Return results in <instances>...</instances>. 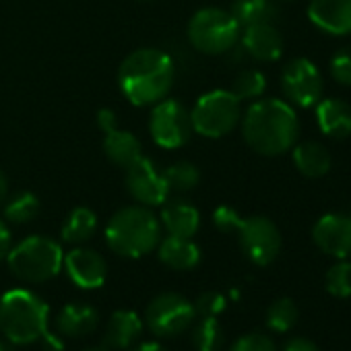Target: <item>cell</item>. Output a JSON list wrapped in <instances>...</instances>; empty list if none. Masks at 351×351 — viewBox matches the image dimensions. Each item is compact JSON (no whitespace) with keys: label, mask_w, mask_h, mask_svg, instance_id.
Returning a JSON list of instances; mask_svg holds the SVG:
<instances>
[{"label":"cell","mask_w":351,"mask_h":351,"mask_svg":"<svg viewBox=\"0 0 351 351\" xmlns=\"http://www.w3.org/2000/svg\"><path fill=\"white\" fill-rule=\"evenodd\" d=\"M242 134L246 145L265 157L283 155L300 134V122L291 104L283 99H258L242 116Z\"/></svg>","instance_id":"cell-1"},{"label":"cell","mask_w":351,"mask_h":351,"mask_svg":"<svg viewBox=\"0 0 351 351\" xmlns=\"http://www.w3.org/2000/svg\"><path fill=\"white\" fill-rule=\"evenodd\" d=\"M176 79L173 60L157 48H138L130 52L118 71L122 95L138 108L155 106L165 99Z\"/></svg>","instance_id":"cell-2"},{"label":"cell","mask_w":351,"mask_h":351,"mask_svg":"<svg viewBox=\"0 0 351 351\" xmlns=\"http://www.w3.org/2000/svg\"><path fill=\"white\" fill-rule=\"evenodd\" d=\"M161 240L159 217L149 207L132 205L114 213L106 226V242L124 258H141L157 248Z\"/></svg>","instance_id":"cell-3"},{"label":"cell","mask_w":351,"mask_h":351,"mask_svg":"<svg viewBox=\"0 0 351 351\" xmlns=\"http://www.w3.org/2000/svg\"><path fill=\"white\" fill-rule=\"evenodd\" d=\"M50 308L29 289H9L0 298V330L13 345L40 341L48 330Z\"/></svg>","instance_id":"cell-4"},{"label":"cell","mask_w":351,"mask_h":351,"mask_svg":"<svg viewBox=\"0 0 351 351\" xmlns=\"http://www.w3.org/2000/svg\"><path fill=\"white\" fill-rule=\"evenodd\" d=\"M62 246L48 236H29L7 254L11 273L25 283H46L62 271Z\"/></svg>","instance_id":"cell-5"},{"label":"cell","mask_w":351,"mask_h":351,"mask_svg":"<svg viewBox=\"0 0 351 351\" xmlns=\"http://www.w3.org/2000/svg\"><path fill=\"white\" fill-rule=\"evenodd\" d=\"M186 34L195 50L209 56H217L236 48V44L240 42L242 27L230 11L207 7L191 17Z\"/></svg>","instance_id":"cell-6"},{"label":"cell","mask_w":351,"mask_h":351,"mask_svg":"<svg viewBox=\"0 0 351 351\" xmlns=\"http://www.w3.org/2000/svg\"><path fill=\"white\" fill-rule=\"evenodd\" d=\"M193 130L205 138H221L230 134L242 120L240 99L230 89H213L201 95L191 110Z\"/></svg>","instance_id":"cell-7"},{"label":"cell","mask_w":351,"mask_h":351,"mask_svg":"<svg viewBox=\"0 0 351 351\" xmlns=\"http://www.w3.org/2000/svg\"><path fill=\"white\" fill-rule=\"evenodd\" d=\"M197 310L191 300H186L180 293L165 291L155 295L143 316V324L155 335V337H176L182 335L191 324H195Z\"/></svg>","instance_id":"cell-8"},{"label":"cell","mask_w":351,"mask_h":351,"mask_svg":"<svg viewBox=\"0 0 351 351\" xmlns=\"http://www.w3.org/2000/svg\"><path fill=\"white\" fill-rule=\"evenodd\" d=\"M149 132L161 149H180L191 141L193 120L191 110L182 106L178 99H161L151 106Z\"/></svg>","instance_id":"cell-9"},{"label":"cell","mask_w":351,"mask_h":351,"mask_svg":"<svg viewBox=\"0 0 351 351\" xmlns=\"http://www.w3.org/2000/svg\"><path fill=\"white\" fill-rule=\"evenodd\" d=\"M236 234L250 263L258 267H267L279 256L281 234H279V228L269 217L254 215V217L242 219Z\"/></svg>","instance_id":"cell-10"},{"label":"cell","mask_w":351,"mask_h":351,"mask_svg":"<svg viewBox=\"0 0 351 351\" xmlns=\"http://www.w3.org/2000/svg\"><path fill=\"white\" fill-rule=\"evenodd\" d=\"M322 77L316 64L308 58H293L281 73V89L289 104L312 108L322 99Z\"/></svg>","instance_id":"cell-11"},{"label":"cell","mask_w":351,"mask_h":351,"mask_svg":"<svg viewBox=\"0 0 351 351\" xmlns=\"http://www.w3.org/2000/svg\"><path fill=\"white\" fill-rule=\"evenodd\" d=\"M126 169L124 182L130 197L143 207H161L169 199V189L163 178V171L155 167L151 159L141 155Z\"/></svg>","instance_id":"cell-12"},{"label":"cell","mask_w":351,"mask_h":351,"mask_svg":"<svg viewBox=\"0 0 351 351\" xmlns=\"http://www.w3.org/2000/svg\"><path fill=\"white\" fill-rule=\"evenodd\" d=\"M312 240L324 254L332 258L351 256V217L339 213L322 215L312 228Z\"/></svg>","instance_id":"cell-13"},{"label":"cell","mask_w":351,"mask_h":351,"mask_svg":"<svg viewBox=\"0 0 351 351\" xmlns=\"http://www.w3.org/2000/svg\"><path fill=\"white\" fill-rule=\"evenodd\" d=\"M62 269L66 271L69 279L81 289H97L106 283L108 277V265L104 256L83 246H77L69 254H64Z\"/></svg>","instance_id":"cell-14"},{"label":"cell","mask_w":351,"mask_h":351,"mask_svg":"<svg viewBox=\"0 0 351 351\" xmlns=\"http://www.w3.org/2000/svg\"><path fill=\"white\" fill-rule=\"evenodd\" d=\"M308 19L324 34H351V0H310Z\"/></svg>","instance_id":"cell-15"},{"label":"cell","mask_w":351,"mask_h":351,"mask_svg":"<svg viewBox=\"0 0 351 351\" xmlns=\"http://www.w3.org/2000/svg\"><path fill=\"white\" fill-rule=\"evenodd\" d=\"M244 52L258 62H273L283 52V38L273 23H258L244 27L240 34Z\"/></svg>","instance_id":"cell-16"},{"label":"cell","mask_w":351,"mask_h":351,"mask_svg":"<svg viewBox=\"0 0 351 351\" xmlns=\"http://www.w3.org/2000/svg\"><path fill=\"white\" fill-rule=\"evenodd\" d=\"M159 223H161V230L167 232V236L195 238V234L201 228V213L189 201L171 199L161 205Z\"/></svg>","instance_id":"cell-17"},{"label":"cell","mask_w":351,"mask_h":351,"mask_svg":"<svg viewBox=\"0 0 351 351\" xmlns=\"http://www.w3.org/2000/svg\"><path fill=\"white\" fill-rule=\"evenodd\" d=\"M99 324V314L91 304L73 302L66 304L56 316V330L62 337H85L91 335Z\"/></svg>","instance_id":"cell-18"},{"label":"cell","mask_w":351,"mask_h":351,"mask_svg":"<svg viewBox=\"0 0 351 351\" xmlns=\"http://www.w3.org/2000/svg\"><path fill=\"white\" fill-rule=\"evenodd\" d=\"M159 261L173 271H191L201 263V248L193 238L167 236L157 244Z\"/></svg>","instance_id":"cell-19"},{"label":"cell","mask_w":351,"mask_h":351,"mask_svg":"<svg viewBox=\"0 0 351 351\" xmlns=\"http://www.w3.org/2000/svg\"><path fill=\"white\" fill-rule=\"evenodd\" d=\"M143 318L132 310H118L110 316L104 330V345L110 349H128L143 332Z\"/></svg>","instance_id":"cell-20"},{"label":"cell","mask_w":351,"mask_h":351,"mask_svg":"<svg viewBox=\"0 0 351 351\" xmlns=\"http://www.w3.org/2000/svg\"><path fill=\"white\" fill-rule=\"evenodd\" d=\"M316 122L322 134L330 138H347L351 134V106L337 99H320L316 104Z\"/></svg>","instance_id":"cell-21"},{"label":"cell","mask_w":351,"mask_h":351,"mask_svg":"<svg viewBox=\"0 0 351 351\" xmlns=\"http://www.w3.org/2000/svg\"><path fill=\"white\" fill-rule=\"evenodd\" d=\"M293 163L306 178H322L328 173L332 159L328 149L318 141H304L293 145Z\"/></svg>","instance_id":"cell-22"},{"label":"cell","mask_w":351,"mask_h":351,"mask_svg":"<svg viewBox=\"0 0 351 351\" xmlns=\"http://www.w3.org/2000/svg\"><path fill=\"white\" fill-rule=\"evenodd\" d=\"M104 134H106L104 136V153L114 165L128 167L132 161H136L143 155L141 141L132 132L114 126Z\"/></svg>","instance_id":"cell-23"},{"label":"cell","mask_w":351,"mask_h":351,"mask_svg":"<svg viewBox=\"0 0 351 351\" xmlns=\"http://www.w3.org/2000/svg\"><path fill=\"white\" fill-rule=\"evenodd\" d=\"M97 232V215L89 207H75L62 223V242L81 246Z\"/></svg>","instance_id":"cell-24"},{"label":"cell","mask_w":351,"mask_h":351,"mask_svg":"<svg viewBox=\"0 0 351 351\" xmlns=\"http://www.w3.org/2000/svg\"><path fill=\"white\" fill-rule=\"evenodd\" d=\"M230 13L244 29L258 23H273L277 17V5L273 0H234Z\"/></svg>","instance_id":"cell-25"},{"label":"cell","mask_w":351,"mask_h":351,"mask_svg":"<svg viewBox=\"0 0 351 351\" xmlns=\"http://www.w3.org/2000/svg\"><path fill=\"white\" fill-rule=\"evenodd\" d=\"M226 332L215 316H203L193 326V345L197 351H219L223 347Z\"/></svg>","instance_id":"cell-26"},{"label":"cell","mask_w":351,"mask_h":351,"mask_svg":"<svg viewBox=\"0 0 351 351\" xmlns=\"http://www.w3.org/2000/svg\"><path fill=\"white\" fill-rule=\"evenodd\" d=\"M163 178L167 182L169 193H189L199 184L201 171L191 161H176L169 167H165Z\"/></svg>","instance_id":"cell-27"},{"label":"cell","mask_w":351,"mask_h":351,"mask_svg":"<svg viewBox=\"0 0 351 351\" xmlns=\"http://www.w3.org/2000/svg\"><path fill=\"white\" fill-rule=\"evenodd\" d=\"M265 89H267V77L256 69H246L234 77L230 91L240 101H246V99H258L265 93Z\"/></svg>","instance_id":"cell-28"},{"label":"cell","mask_w":351,"mask_h":351,"mask_svg":"<svg viewBox=\"0 0 351 351\" xmlns=\"http://www.w3.org/2000/svg\"><path fill=\"white\" fill-rule=\"evenodd\" d=\"M298 322V306L291 298L275 300L267 310V326L275 332H287Z\"/></svg>","instance_id":"cell-29"},{"label":"cell","mask_w":351,"mask_h":351,"mask_svg":"<svg viewBox=\"0 0 351 351\" xmlns=\"http://www.w3.org/2000/svg\"><path fill=\"white\" fill-rule=\"evenodd\" d=\"M40 213V201L34 193H19L5 205V219L9 223H29Z\"/></svg>","instance_id":"cell-30"},{"label":"cell","mask_w":351,"mask_h":351,"mask_svg":"<svg viewBox=\"0 0 351 351\" xmlns=\"http://www.w3.org/2000/svg\"><path fill=\"white\" fill-rule=\"evenodd\" d=\"M326 289L335 298H351V263L349 261H339L326 271L324 277Z\"/></svg>","instance_id":"cell-31"},{"label":"cell","mask_w":351,"mask_h":351,"mask_svg":"<svg viewBox=\"0 0 351 351\" xmlns=\"http://www.w3.org/2000/svg\"><path fill=\"white\" fill-rule=\"evenodd\" d=\"M330 75L337 83L351 87V46L341 48L330 58Z\"/></svg>","instance_id":"cell-32"},{"label":"cell","mask_w":351,"mask_h":351,"mask_svg":"<svg viewBox=\"0 0 351 351\" xmlns=\"http://www.w3.org/2000/svg\"><path fill=\"white\" fill-rule=\"evenodd\" d=\"M226 306H228V302H226V298L219 291H205L195 302L197 314H201V316H215V318L226 310Z\"/></svg>","instance_id":"cell-33"},{"label":"cell","mask_w":351,"mask_h":351,"mask_svg":"<svg viewBox=\"0 0 351 351\" xmlns=\"http://www.w3.org/2000/svg\"><path fill=\"white\" fill-rule=\"evenodd\" d=\"M230 351H277L275 343L263 335V332H248V335H242Z\"/></svg>","instance_id":"cell-34"},{"label":"cell","mask_w":351,"mask_h":351,"mask_svg":"<svg viewBox=\"0 0 351 351\" xmlns=\"http://www.w3.org/2000/svg\"><path fill=\"white\" fill-rule=\"evenodd\" d=\"M213 223L219 232L223 234H234L238 232L240 223H242V217L238 215L236 209L228 207V205H221L213 211Z\"/></svg>","instance_id":"cell-35"},{"label":"cell","mask_w":351,"mask_h":351,"mask_svg":"<svg viewBox=\"0 0 351 351\" xmlns=\"http://www.w3.org/2000/svg\"><path fill=\"white\" fill-rule=\"evenodd\" d=\"M40 341H42L44 351H64V341H62V335H60L58 330H56V332L46 330V332L40 337Z\"/></svg>","instance_id":"cell-36"},{"label":"cell","mask_w":351,"mask_h":351,"mask_svg":"<svg viewBox=\"0 0 351 351\" xmlns=\"http://www.w3.org/2000/svg\"><path fill=\"white\" fill-rule=\"evenodd\" d=\"M13 248V236H11V230L9 226L0 219V261H5L9 250Z\"/></svg>","instance_id":"cell-37"},{"label":"cell","mask_w":351,"mask_h":351,"mask_svg":"<svg viewBox=\"0 0 351 351\" xmlns=\"http://www.w3.org/2000/svg\"><path fill=\"white\" fill-rule=\"evenodd\" d=\"M283 351H320L316 343H312L310 339H304V337H295L291 341L285 343V349Z\"/></svg>","instance_id":"cell-38"},{"label":"cell","mask_w":351,"mask_h":351,"mask_svg":"<svg viewBox=\"0 0 351 351\" xmlns=\"http://www.w3.org/2000/svg\"><path fill=\"white\" fill-rule=\"evenodd\" d=\"M97 124H99V128H101L104 132H108L110 128L116 126V114H114L110 108L99 110V112H97Z\"/></svg>","instance_id":"cell-39"},{"label":"cell","mask_w":351,"mask_h":351,"mask_svg":"<svg viewBox=\"0 0 351 351\" xmlns=\"http://www.w3.org/2000/svg\"><path fill=\"white\" fill-rule=\"evenodd\" d=\"M130 351H167L161 343H157V341H145V343H138L134 349H130Z\"/></svg>","instance_id":"cell-40"},{"label":"cell","mask_w":351,"mask_h":351,"mask_svg":"<svg viewBox=\"0 0 351 351\" xmlns=\"http://www.w3.org/2000/svg\"><path fill=\"white\" fill-rule=\"evenodd\" d=\"M7 199V176L0 171V203Z\"/></svg>","instance_id":"cell-41"},{"label":"cell","mask_w":351,"mask_h":351,"mask_svg":"<svg viewBox=\"0 0 351 351\" xmlns=\"http://www.w3.org/2000/svg\"><path fill=\"white\" fill-rule=\"evenodd\" d=\"M0 351H15V347H13V343L9 341V339H0Z\"/></svg>","instance_id":"cell-42"},{"label":"cell","mask_w":351,"mask_h":351,"mask_svg":"<svg viewBox=\"0 0 351 351\" xmlns=\"http://www.w3.org/2000/svg\"><path fill=\"white\" fill-rule=\"evenodd\" d=\"M85 351H114V349H110V347H106V345H99V347H89V349H85Z\"/></svg>","instance_id":"cell-43"}]
</instances>
